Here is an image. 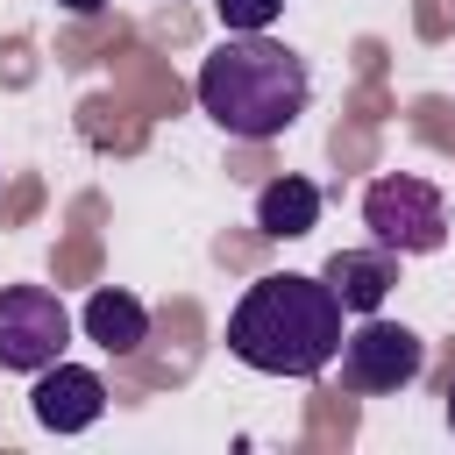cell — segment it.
Instances as JSON below:
<instances>
[{"label":"cell","instance_id":"ba28073f","mask_svg":"<svg viewBox=\"0 0 455 455\" xmlns=\"http://www.w3.org/2000/svg\"><path fill=\"white\" fill-rule=\"evenodd\" d=\"M313 220H320V185L313 178H270L263 192H256V228L263 235H277V242H291V235H313Z\"/></svg>","mask_w":455,"mask_h":455},{"label":"cell","instance_id":"6da1fadb","mask_svg":"<svg viewBox=\"0 0 455 455\" xmlns=\"http://www.w3.org/2000/svg\"><path fill=\"white\" fill-rule=\"evenodd\" d=\"M228 355L263 377H320L341 355V299L327 277L270 270L228 313Z\"/></svg>","mask_w":455,"mask_h":455},{"label":"cell","instance_id":"277c9868","mask_svg":"<svg viewBox=\"0 0 455 455\" xmlns=\"http://www.w3.org/2000/svg\"><path fill=\"white\" fill-rule=\"evenodd\" d=\"M419 370H427V341L412 327H398V320L363 313V327L341 334V384L348 391H370V398L377 391H405Z\"/></svg>","mask_w":455,"mask_h":455},{"label":"cell","instance_id":"3957f363","mask_svg":"<svg viewBox=\"0 0 455 455\" xmlns=\"http://www.w3.org/2000/svg\"><path fill=\"white\" fill-rule=\"evenodd\" d=\"M363 228L398 256H427V249L448 242V199H441V185H427L412 171H391L363 192Z\"/></svg>","mask_w":455,"mask_h":455},{"label":"cell","instance_id":"52a82bcc","mask_svg":"<svg viewBox=\"0 0 455 455\" xmlns=\"http://www.w3.org/2000/svg\"><path fill=\"white\" fill-rule=\"evenodd\" d=\"M327 291L341 299V313H377L384 299H391V284H398V249H334L327 256Z\"/></svg>","mask_w":455,"mask_h":455},{"label":"cell","instance_id":"8fae6325","mask_svg":"<svg viewBox=\"0 0 455 455\" xmlns=\"http://www.w3.org/2000/svg\"><path fill=\"white\" fill-rule=\"evenodd\" d=\"M57 7H64V14H100L107 0H57Z\"/></svg>","mask_w":455,"mask_h":455},{"label":"cell","instance_id":"9c48e42d","mask_svg":"<svg viewBox=\"0 0 455 455\" xmlns=\"http://www.w3.org/2000/svg\"><path fill=\"white\" fill-rule=\"evenodd\" d=\"M78 320H85V334H92L107 355H135V348L149 341V313H142L135 291H92Z\"/></svg>","mask_w":455,"mask_h":455},{"label":"cell","instance_id":"8992f818","mask_svg":"<svg viewBox=\"0 0 455 455\" xmlns=\"http://www.w3.org/2000/svg\"><path fill=\"white\" fill-rule=\"evenodd\" d=\"M28 405H36V419L50 427V434H85L100 412H107V384L85 370V363H43L36 370V391H28Z\"/></svg>","mask_w":455,"mask_h":455},{"label":"cell","instance_id":"5b68a950","mask_svg":"<svg viewBox=\"0 0 455 455\" xmlns=\"http://www.w3.org/2000/svg\"><path fill=\"white\" fill-rule=\"evenodd\" d=\"M64 341H71V313H64L57 291H43V284H7L0 291V370L36 377L43 363L64 355Z\"/></svg>","mask_w":455,"mask_h":455},{"label":"cell","instance_id":"7c38bea8","mask_svg":"<svg viewBox=\"0 0 455 455\" xmlns=\"http://www.w3.org/2000/svg\"><path fill=\"white\" fill-rule=\"evenodd\" d=\"M448 427H455V384H448Z\"/></svg>","mask_w":455,"mask_h":455},{"label":"cell","instance_id":"30bf717a","mask_svg":"<svg viewBox=\"0 0 455 455\" xmlns=\"http://www.w3.org/2000/svg\"><path fill=\"white\" fill-rule=\"evenodd\" d=\"M213 7H220L228 36H263V28L284 14V0H213Z\"/></svg>","mask_w":455,"mask_h":455},{"label":"cell","instance_id":"7a4b0ae2","mask_svg":"<svg viewBox=\"0 0 455 455\" xmlns=\"http://www.w3.org/2000/svg\"><path fill=\"white\" fill-rule=\"evenodd\" d=\"M313 100L306 57L263 36H228L206 64H199V114L220 121L235 142H270L284 135Z\"/></svg>","mask_w":455,"mask_h":455}]
</instances>
